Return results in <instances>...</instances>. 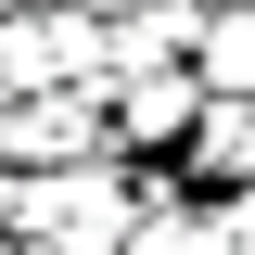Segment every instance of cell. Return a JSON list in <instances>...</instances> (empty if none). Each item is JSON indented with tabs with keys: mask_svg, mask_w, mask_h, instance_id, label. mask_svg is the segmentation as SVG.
I'll use <instances>...</instances> for the list:
<instances>
[{
	"mask_svg": "<svg viewBox=\"0 0 255 255\" xmlns=\"http://www.w3.org/2000/svg\"><path fill=\"white\" fill-rule=\"evenodd\" d=\"M0 13H13V0H0Z\"/></svg>",
	"mask_w": 255,
	"mask_h": 255,
	"instance_id": "11",
	"label": "cell"
},
{
	"mask_svg": "<svg viewBox=\"0 0 255 255\" xmlns=\"http://www.w3.org/2000/svg\"><path fill=\"white\" fill-rule=\"evenodd\" d=\"M115 255H204V191H191L179 166L128 179V230H115Z\"/></svg>",
	"mask_w": 255,
	"mask_h": 255,
	"instance_id": "5",
	"label": "cell"
},
{
	"mask_svg": "<svg viewBox=\"0 0 255 255\" xmlns=\"http://www.w3.org/2000/svg\"><path fill=\"white\" fill-rule=\"evenodd\" d=\"M64 13H90V26H102V13H128V0H64Z\"/></svg>",
	"mask_w": 255,
	"mask_h": 255,
	"instance_id": "9",
	"label": "cell"
},
{
	"mask_svg": "<svg viewBox=\"0 0 255 255\" xmlns=\"http://www.w3.org/2000/svg\"><path fill=\"white\" fill-rule=\"evenodd\" d=\"M191 77L217 102H255V13H204L191 26Z\"/></svg>",
	"mask_w": 255,
	"mask_h": 255,
	"instance_id": "7",
	"label": "cell"
},
{
	"mask_svg": "<svg viewBox=\"0 0 255 255\" xmlns=\"http://www.w3.org/2000/svg\"><path fill=\"white\" fill-rule=\"evenodd\" d=\"M0 230L38 243V255H115V230H128V166H115V153H90V166H26Z\"/></svg>",
	"mask_w": 255,
	"mask_h": 255,
	"instance_id": "1",
	"label": "cell"
},
{
	"mask_svg": "<svg viewBox=\"0 0 255 255\" xmlns=\"http://www.w3.org/2000/svg\"><path fill=\"white\" fill-rule=\"evenodd\" d=\"M115 153V115H102V90H13L0 102V166L26 179V166H90Z\"/></svg>",
	"mask_w": 255,
	"mask_h": 255,
	"instance_id": "3",
	"label": "cell"
},
{
	"mask_svg": "<svg viewBox=\"0 0 255 255\" xmlns=\"http://www.w3.org/2000/svg\"><path fill=\"white\" fill-rule=\"evenodd\" d=\"M204 255H255V179L204 204Z\"/></svg>",
	"mask_w": 255,
	"mask_h": 255,
	"instance_id": "8",
	"label": "cell"
},
{
	"mask_svg": "<svg viewBox=\"0 0 255 255\" xmlns=\"http://www.w3.org/2000/svg\"><path fill=\"white\" fill-rule=\"evenodd\" d=\"M0 255H38V243H13V230H0Z\"/></svg>",
	"mask_w": 255,
	"mask_h": 255,
	"instance_id": "10",
	"label": "cell"
},
{
	"mask_svg": "<svg viewBox=\"0 0 255 255\" xmlns=\"http://www.w3.org/2000/svg\"><path fill=\"white\" fill-rule=\"evenodd\" d=\"M179 179H204V191H243L255 179V102L204 90V115H191V140H179Z\"/></svg>",
	"mask_w": 255,
	"mask_h": 255,
	"instance_id": "6",
	"label": "cell"
},
{
	"mask_svg": "<svg viewBox=\"0 0 255 255\" xmlns=\"http://www.w3.org/2000/svg\"><path fill=\"white\" fill-rule=\"evenodd\" d=\"M0 90H102V26L64 0H13L0 13Z\"/></svg>",
	"mask_w": 255,
	"mask_h": 255,
	"instance_id": "2",
	"label": "cell"
},
{
	"mask_svg": "<svg viewBox=\"0 0 255 255\" xmlns=\"http://www.w3.org/2000/svg\"><path fill=\"white\" fill-rule=\"evenodd\" d=\"M102 115H115V153H179L191 115H204V77L153 64V77H102Z\"/></svg>",
	"mask_w": 255,
	"mask_h": 255,
	"instance_id": "4",
	"label": "cell"
}]
</instances>
